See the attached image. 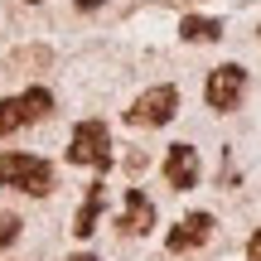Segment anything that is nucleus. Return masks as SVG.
I'll return each mask as SVG.
<instances>
[{
  "instance_id": "obj_1",
  "label": "nucleus",
  "mask_w": 261,
  "mask_h": 261,
  "mask_svg": "<svg viewBox=\"0 0 261 261\" xmlns=\"http://www.w3.org/2000/svg\"><path fill=\"white\" fill-rule=\"evenodd\" d=\"M0 189H19V194H54V165L39 155H19V150H10V155H0Z\"/></svg>"
},
{
  "instance_id": "obj_2",
  "label": "nucleus",
  "mask_w": 261,
  "mask_h": 261,
  "mask_svg": "<svg viewBox=\"0 0 261 261\" xmlns=\"http://www.w3.org/2000/svg\"><path fill=\"white\" fill-rule=\"evenodd\" d=\"M48 112H54V92H48V87H29L24 97H5V102H0V136L44 121Z\"/></svg>"
},
{
  "instance_id": "obj_3",
  "label": "nucleus",
  "mask_w": 261,
  "mask_h": 261,
  "mask_svg": "<svg viewBox=\"0 0 261 261\" xmlns=\"http://www.w3.org/2000/svg\"><path fill=\"white\" fill-rule=\"evenodd\" d=\"M68 160L73 165H92V169H107L112 165V136H107L102 121H83L68 140Z\"/></svg>"
},
{
  "instance_id": "obj_4",
  "label": "nucleus",
  "mask_w": 261,
  "mask_h": 261,
  "mask_svg": "<svg viewBox=\"0 0 261 261\" xmlns=\"http://www.w3.org/2000/svg\"><path fill=\"white\" fill-rule=\"evenodd\" d=\"M174 112H179V87L160 83V87H150V92H140L136 102H130L126 121H130V126H165Z\"/></svg>"
},
{
  "instance_id": "obj_5",
  "label": "nucleus",
  "mask_w": 261,
  "mask_h": 261,
  "mask_svg": "<svg viewBox=\"0 0 261 261\" xmlns=\"http://www.w3.org/2000/svg\"><path fill=\"white\" fill-rule=\"evenodd\" d=\"M242 92H247V68L223 63V68H213V73H208L203 97H208V107H213V112H232V107L242 102Z\"/></svg>"
},
{
  "instance_id": "obj_6",
  "label": "nucleus",
  "mask_w": 261,
  "mask_h": 261,
  "mask_svg": "<svg viewBox=\"0 0 261 261\" xmlns=\"http://www.w3.org/2000/svg\"><path fill=\"white\" fill-rule=\"evenodd\" d=\"M165 179H169V189L189 194V189L198 184V150H194V145H169V155H165Z\"/></svg>"
},
{
  "instance_id": "obj_7",
  "label": "nucleus",
  "mask_w": 261,
  "mask_h": 261,
  "mask_svg": "<svg viewBox=\"0 0 261 261\" xmlns=\"http://www.w3.org/2000/svg\"><path fill=\"white\" fill-rule=\"evenodd\" d=\"M213 237V213H189L184 223L169 232V252H194Z\"/></svg>"
},
{
  "instance_id": "obj_8",
  "label": "nucleus",
  "mask_w": 261,
  "mask_h": 261,
  "mask_svg": "<svg viewBox=\"0 0 261 261\" xmlns=\"http://www.w3.org/2000/svg\"><path fill=\"white\" fill-rule=\"evenodd\" d=\"M150 227H155V203H150L140 189H126V218H121V232L140 237V232H150Z\"/></svg>"
},
{
  "instance_id": "obj_9",
  "label": "nucleus",
  "mask_w": 261,
  "mask_h": 261,
  "mask_svg": "<svg viewBox=\"0 0 261 261\" xmlns=\"http://www.w3.org/2000/svg\"><path fill=\"white\" fill-rule=\"evenodd\" d=\"M179 34H184L189 44H213V39H223V19H203V15H184V24H179Z\"/></svg>"
},
{
  "instance_id": "obj_10",
  "label": "nucleus",
  "mask_w": 261,
  "mask_h": 261,
  "mask_svg": "<svg viewBox=\"0 0 261 261\" xmlns=\"http://www.w3.org/2000/svg\"><path fill=\"white\" fill-rule=\"evenodd\" d=\"M97 218H102V184H92V189H87V203L77 208V218H73V232H77V237H92Z\"/></svg>"
},
{
  "instance_id": "obj_11",
  "label": "nucleus",
  "mask_w": 261,
  "mask_h": 261,
  "mask_svg": "<svg viewBox=\"0 0 261 261\" xmlns=\"http://www.w3.org/2000/svg\"><path fill=\"white\" fill-rule=\"evenodd\" d=\"M19 237V218L15 213H0V247H10Z\"/></svg>"
},
{
  "instance_id": "obj_12",
  "label": "nucleus",
  "mask_w": 261,
  "mask_h": 261,
  "mask_svg": "<svg viewBox=\"0 0 261 261\" xmlns=\"http://www.w3.org/2000/svg\"><path fill=\"white\" fill-rule=\"evenodd\" d=\"M247 261H261V227L252 232V242H247Z\"/></svg>"
},
{
  "instance_id": "obj_13",
  "label": "nucleus",
  "mask_w": 261,
  "mask_h": 261,
  "mask_svg": "<svg viewBox=\"0 0 261 261\" xmlns=\"http://www.w3.org/2000/svg\"><path fill=\"white\" fill-rule=\"evenodd\" d=\"M73 5H77V10H97L102 0H73Z\"/></svg>"
},
{
  "instance_id": "obj_14",
  "label": "nucleus",
  "mask_w": 261,
  "mask_h": 261,
  "mask_svg": "<svg viewBox=\"0 0 261 261\" xmlns=\"http://www.w3.org/2000/svg\"><path fill=\"white\" fill-rule=\"evenodd\" d=\"M73 261H97V256H87V252H83V256H73Z\"/></svg>"
},
{
  "instance_id": "obj_15",
  "label": "nucleus",
  "mask_w": 261,
  "mask_h": 261,
  "mask_svg": "<svg viewBox=\"0 0 261 261\" xmlns=\"http://www.w3.org/2000/svg\"><path fill=\"white\" fill-rule=\"evenodd\" d=\"M24 5H39V0H24Z\"/></svg>"
}]
</instances>
